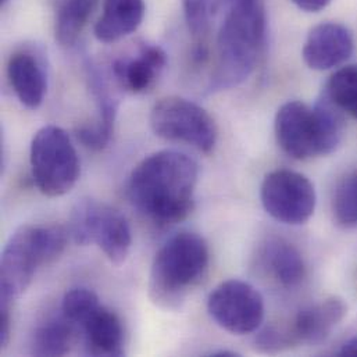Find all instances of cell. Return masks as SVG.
Masks as SVG:
<instances>
[{"instance_id": "obj_1", "label": "cell", "mask_w": 357, "mask_h": 357, "mask_svg": "<svg viewBox=\"0 0 357 357\" xmlns=\"http://www.w3.org/2000/svg\"><path fill=\"white\" fill-rule=\"evenodd\" d=\"M197 163L185 153L160 151L145 158L131 173L128 195L132 204L155 224L183 221L195 208Z\"/></svg>"}, {"instance_id": "obj_2", "label": "cell", "mask_w": 357, "mask_h": 357, "mask_svg": "<svg viewBox=\"0 0 357 357\" xmlns=\"http://www.w3.org/2000/svg\"><path fill=\"white\" fill-rule=\"evenodd\" d=\"M225 14L217 35L215 63L210 77L211 92L243 84L257 67L267 38L263 0H222Z\"/></svg>"}, {"instance_id": "obj_3", "label": "cell", "mask_w": 357, "mask_h": 357, "mask_svg": "<svg viewBox=\"0 0 357 357\" xmlns=\"http://www.w3.org/2000/svg\"><path fill=\"white\" fill-rule=\"evenodd\" d=\"M70 232L57 224L21 225L7 241L0 263V305L13 306L31 285L40 266L64 252Z\"/></svg>"}, {"instance_id": "obj_4", "label": "cell", "mask_w": 357, "mask_h": 357, "mask_svg": "<svg viewBox=\"0 0 357 357\" xmlns=\"http://www.w3.org/2000/svg\"><path fill=\"white\" fill-rule=\"evenodd\" d=\"M208 267L206 241L195 232H179L156 253L149 274V296L165 310H179Z\"/></svg>"}, {"instance_id": "obj_5", "label": "cell", "mask_w": 357, "mask_h": 357, "mask_svg": "<svg viewBox=\"0 0 357 357\" xmlns=\"http://www.w3.org/2000/svg\"><path fill=\"white\" fill-rule=\"evenodd\" d=\"M29 160L33 182L45 196H63L79 178L78 153L68 134L60 127L46 126L35 134Z\"/></svg>"}, {"instance_id": "obj_6", "label": "cell", "mask_w": 357, "mask_h": 357, "mask_svg": "<svg viewBox=\"0 0 357 357\" xmlns=\"http://www.w3.org/2000/svg\"><path fill=\"white\" fill-rule=\"evenodd\" d=\"M68 232L77 245L96 243L113 264H123L132 235L127 218L114 207L95 199H81L73 208Z\"/></svg>"}, {"instance_id": "obj_7", "label": "cell", "mask_w": 357, "mask_h": 357, "mask_svg": "<svg viewBox=\"0 0 357 357\" xmlns=\"http://www.w3.org/2000/svg\"><path fill=\"white\" fill-rule=\"evenodd\" d=\"M151 127L158 137L203 153L213 152L218 138L214 119L197 103L179 96L163 98L153 106Z\"/></svg>"}, {"instance_id": "obj_8", "label": "cell", "mask_w": 357, "mask_h": 357, "mask_svg": "<svg viewBox=\"0 0 357 357\" xmlns=\"http://www.w3.org/2000/svg\"><path fill=\"white\" fill-rule=\"evenodd\" d=\"M207 310L222 330L235 335L257 331L264 320L261 294L241 280H228L217 285L207 299Z\"/></svg>"}, {"instance_id": "obj_9", "label": "cell", "mask_w": 357, "mask_h": 357, "mask_svg": "<svg viewBox=\"0 0 357 357\" xmlns=\"http://www.w3.org/2000/svg\"><path fill=\"white\" fill-rule=\"evenodd\" d=\"M260 199L273 218L289 225L309 221L317 203L312 181L292 170H275L267 174L260 188Z\"/></svg>"}, {"instance_id": "obj_10", "label": "cell", "mask_w": 357, "mask_h": 357, "mask_svg": "<svg viewBox=\"0 0 357 357\" xmlns=\"http://www.w3.org/2000/svg\"><path fill=\"white\" fill-rule=\"evenodd\" d=\"M274 130L281 149L296 160L327 156L323 134L313 107L292 100L282 105L275 116Z\"/></svg>"}, {"instance_id": "obj_11", "label": "cell", "mask_w": 357, "mask_h": 357, "mask_svg": "<svg viewBox=\"0 0 357 357\" xmlns=\"http://www.w3.org/2000/svg\"><path fill=\"white\" fill-rule=\"evenodd\" d=\"M354 36L340 22H323L307 35L302 56L309 68L326 71L342 66L354 53Z\"/></svg>"}, {"instance_id": "obj_12", "label": "cell", "mask_w": 357, "mask_h": 357, "mask_svg": "<svg viewBox=\"0 0 357 357\" xmlns=\"http://www.w3.org/2000/svg\"><path fill=\"white\" fill-rule=\"evenodd\" d=\"M347 313L348 305L338 296L303 307L291 326L296 344L319 345L324 342L341 324Z\"/></svg>"}, {"instance_id": "obj_13", "label": "cell", "mask_w": 357, "mask_h": 357, "mask_svg": "<svg viewBox=\"0 0 357 357\" xmlns=\"http://www.w3.org/2000/svg\"><path fill=\"white\" fill-rule=\"evenodd\" d=\"M166 64L167 54L160 46L144 45L137 57L117 60L113 74L121 88L132 93H142L153 86Z\"/></svg>"}, {"instance_id": "obj_14", "label": "cell", "mask_w": 357, "mask_h": 357, "mask_svg": "<svg viewBox=\"0 0 357 357\" xmlns=\"http://www.w3.org/2000/svg\"><path fill=\"white\" fill-rule=\"evenodd\" d=\"M7 78L22 106L36 110L43 103L47 78L36 56L29 52L14 53L7 63Z\"/></svg>"}, {"instance_id": "obj_15", "label": "cell", "mask_w": 357, "mask_h": 357, "mask_svg": "<svg viewBox=\"0 0 357 357\" xmlns=\"http://www.w3.org/2000/svg\"><path fill=\"white\" fill-rule=\"evenodd\" d=\"M81 327L84 328L88 355L105 357L124 355V327L113 310L100 305Z\"/></svg>"}, {"instance_id": "obj_16", "label": "cell", "mask_w": 357, "mask_h": 357, "mask_svg": "<svg viewBox=\"0 0 357 357\" xmlns=\"http://www.w3.org/2000/svg\"><path fill=\"white\" fill-rule=\"evenodd\" d=\"M145 0H105L93 32L99 42L113 43L135 32L145 17Z\"/></svg>"}, {"instance_id": "obj_17", "label": "cell", "mask_w": 357, "mask_h": 357, "mask_svg": "<svg viewBox=\"0 0 357 357\" xmlns=\"http://www.w3.org/2000/svg\"><path fill=\"white\" fill-rule=\"evenodd\" d=\"M263 263L273 278L285 288H296L306 277L301 252L284 239H268L263 248Z\"/></svg>"}, {"instance_id": "obj_18", "label": "cell", "mask_w": 357, "mask_h": 357, "mask_svg": "<svg viewBox=\"0 0 357 357\" xmlns=\"http://www.w3.org/2000/svg\"><path fill=\"white\" fill-rule=\"evenodd\" d=\"M98 0H61L56 17V38L63 46H73L82 32Z\"/></svg>"}, {"instance_id": "obj_19", "label": "cell", "mask_w": 357, "mask_h": 357, "mask_svg": "<svg viewBox=\"0 0 357 357\" xmlns=\"http://www.w3.org/2000/svg\"><path fill=\"white\" fill-rule=\"evenodd\" d=\"M215 0H183L185 20L193 39V59H207V38L214 14Z\"/></svg>"}, {"instance_id": "obj_20", "label": "cell", "mask_w": 357, "mask_h": 357, "mask_svg": "<svg viewBox=\"0 0 357 357\" xmlns=\"http://www.w3.org/2000/svg\"><path fill=\"white\" fill-rule=\"evenodd\" d=\"M68 321L63 317V321H49L32 335L31 354L35 356H64L70 352L71 345V328Z\"/></svg>"}, {"instance_id": "obj_21", "label": "cell", "mask_w": 357, "mask_h": 357, "mask_svg": "<svg viewBox=\"0 0 357 357\" xmlns=\"http://www.w3.org/2000/svg\"><path fill=\"white\" fill-rule=\"evenodd\" d=\"M326 95L344 113L357 120V66H344L328 79Z\"/></svg>"}, {"instance_id": "obj_22", "label": "cell", "mask_w": 357, "mask_h": 357, "mask_svg": "<svg viewBox=\"0 0 357 357\" xmlns=\"http://www.w3.org/2000/svg\"><path fill=\"white\" fill-rule=\"evenodd\" d=\"M334 217L345 228L357 227V172L347 174L337 185L334 202Z\"/></svg>"}, {"instance_id": "obj_23", "label": "cell", "mask_w": 357, "mask_h": 357, "mask_svg": "<svg viewBox=\"0 0 357 357\" xmlns=\"http://www.w3.org/2000/svg\"><path fill=\"white\" fill-rule=\"evenodd\" d=\"M99 306V298L93 291L88 288H74L64 295L61 312L63 317L70 324L82 326Z\"/></svg>"}, {"instance_id": "obj_24", "label": "cell", "mask_w": 357, "mask_h": 357, "mask_svg": "<svg viewBox=\"0 0 357 357\" xmlns=\"http://www.w3.org/2000/svg\"><path fill=\"white\" fill-rule=\"evenodd\" d=\"M256 348L261 352L273 354V352H281L284 349H288L296 344V340L291 331V327L288 330H282L278 327H266L261 330L255 340Z\"/></svg>"}, {"instance_id": "obj_25", "label": "cell", "mask_w": 357, "mask_h": 357, "mask_svg": "<svg viewBox=\"0 0 357 357\" xmlns=\"http://www.w3.org/2000/svg\"><path fill=\"white\" fill-rule=\"evenodd\" d=\"M11 331V306L0 305V347H7Z\"/></svg>"}, {"instance_id": "obj_26", "label": "cell", "mask_w": 357, "mask_h": 357, "mask_svg": "<svg viewBox=\"0 0 357 357\" xmlns=\"http://www.w3.org/2000/svg\"><path fill=\"white\" fill-rule=\"evenodd\" d=\"M292 3L307 13H319L324 10L331 3V0H292Z\"/></svg>"}, {"instance_id": "obj_27", "label": "cell", "mask_w": 357, "mask_h": 357, "mask_svg": "<svg viewBox=\"0 0 357 357\" xmlns=\"http://www.w3.org/2000/svg\"><path fill=\"white\" fill-rule=\"evenodd\" d=\"M340 356H357V335L349 338L340 349Z\"/></svg>"}, {"instance_id": "obj_28", "label": "cell", "mask_w": 357, "mask_h": 357, "mask_svg": "<svg viewBox=\"0 0 357 357\" xmlns=\"http://www.w3.org/2000/svg\"><path fill=\"white\" fill-rule=\"evenodd\" d=\"M211 356H214V357L238 356V354H235V352H229V351H220V352H214V354H211Z\"/></svg>"}, {"instance_id": "obj_29", "label": "cell", "mask_w": 357, "mask_h": 357, "mask_svg": "<svg viewBox=\"0 0 357 357\" xmlns=\"http://www.w3.org/2000/svg\"><path fill=\"white\" fill-rule=\"evenodd\" d=\"M1 1H6V0H1Z\"/></svg>"}]
</instances>
